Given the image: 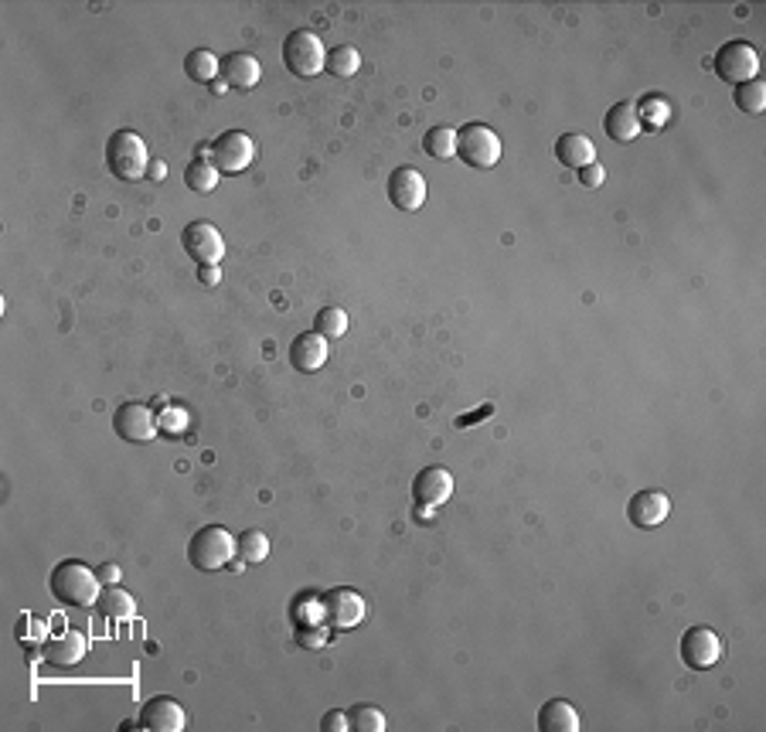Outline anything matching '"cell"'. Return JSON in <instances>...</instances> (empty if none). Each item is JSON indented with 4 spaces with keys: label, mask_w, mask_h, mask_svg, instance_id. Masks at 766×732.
I'll return each instance as SVG.
<instances>
[{
    "label": "cell",
    "mask_w": 766,
    "mask_h": 732,
    "mask_svg": "<svg viewBox=\"0 0 766 732\" xmlns=\"http://www.w3.org/2000/svg\"><path fill=\"white\" fill-rule=\"evenodd\" d=\"M225 89H229V86H225L222 79H215V82H212V92H215V96H225Z\"/></svg>",
    "instance_id": "cell-40"
},
{
    "label": "cell",
    "mask_w": 766,
    "mask_h": 732,
    "mask_svg": "<svg viewBox=\"0 0 766 732\" xmlns=\"http://www.w3.org/2000/svg\"><path fill=\"white\" fill-rule=\"evenodd\" d=\"M96 576H99V583H103V586H120L123 569L116 566V562H103V566L96 569Z\"/></svg>",
    "instance_id": "cell-37"
},
{
    "label": "cell",
    "mask_w": 766,
    "mask_h": 732,
    "mask_svg": "<svg viewBox=\"0 0 766 732\" xmlns=\"http://www.w3.org/2000/svg\"><path fill=\"white\" fill-rule=\"evenodd\" d=\"M188 726V712L171 695H154L140 705V729L150 732H181Z\"/></svg>",
    "instance_id": "cell-14"
},
{
    "label": "cell",
    "mask_w": 766,
    "mask_h": 732,
    "mask_svg": "<svg viewBox=\"0 0 766 732\" xmlns=\"http://www.w3.org/2000/svg\"><path fill=\"white\" fill-rule=\"evenodd\" d=\"M555 161L569 171H583L586 164H596V147L586 133H562L555 140Z\"/></svg>",
    "instance_id": "cell-20"
},
{
    "label": "cell",
    "mask_w": 766,
    "mask_h": 732,
    "mask_svg": "<svg viewBox=\"0 0 766 732\" xmlns=\"http://www.w3.org/2000/svg\"><path fill=\"white\" fill-rule=\"evenodd\" d=\"M351 719V729L358 732H385V712L378 709V705H355V709L348 712Z\"/></svg>",
    "instance_id": "cell-32"
},
{
    "label": "cell",
    "mask_w": 766,
    "mask_h": 732,
    "mask_svg": "<svg viewBox=\"0 0 766 732\" xmlns=\"http://www.w3.org/2000/svg\"><path fill=\"white\" fill-rule=\"evenodd\" d=\"M218 181H222V174H218V167L212 161H191L184 167V184H188L195 195H212Z\"/></svg>",
    "instance_id": "cell-25"
},
{
    "label": "cell",
    "mask_w": 766,
    "mask_h": 732,
    "mask_svg": "<svg viewBox=\"0 0 766 732\" xmlns=\"http://www.w3.org/2000/svg\"><path fill=\"white\" fill-rule=\"evenodd\" d=\"M212 147V161L218 167V174H239L256 161V140L242 130H225L208 143Z\"/></svg>",
    "instance_id": "cell-7"
},
{
    "label": "cell",
    "mask_w": 766,
    "mask_h": 732,
    "mask_svg": "<svg viewBox=\"0 0 766 732\" xmlns=\"http://www.w3.org/2000/svg\"><path fill=\"white\" fill-rule=\"evenodd\" d=\"M14 641H18L21 647H41L48 641V624L41 617L21 613L18 624H14Z\"/></svg>",
    "instance_id": "cell-29"
},
{
    "label": "cell",
    "mask_w": 766,
    "mask_h": 732,
    "mask_svg": "<svg viewBox=\"0 0 766 732\" xmlns=\"http://www.w3.org/2000/svg\"><path fill=\"white\" fill-rule=\"evenodd\" d=\"M671 515V498L664 491H637L627 504V521L641 532L664 525Z\"/></svg>",
    "instance_id": "cell-15"
},
{
    "label": "cell",
    "mask_w": 766,
    "mask_h": 732,
    "mask_svg": "<svg viewBox=\"0 0 766 732\" xmlns=\"http://www.w3.org/2000/svg\"><path fill=\"white\" fill-rule=\"evenodd\" d=\"M113 429L126 443H150L157 436V419L143 402H123L113 412Z\"/></svg>",
    "instance_id": "cell-12"
},
{
    "label": "cell",
    "mask_w": 766,
    "mask_h": 732,
    "mask_svg": "<svg viewBox=\"0 0 766 732\" xmlns=\"http://www.w3.org/2000/svg\"><path fill=\"white\" fill-rule=\"evenodd\" d=\"M712 69L729 86H743V82L760 75V55H756V48L749 41L732 38L726 45H719V52L712 58Z\"/></svg>",
    "instance_id": "cell-6"
},
{
    "label": "cell",
    "mask_w": 766,
    "mask_h": 732,
    "mask_svg": "<svg viewBox=\"0 0 766 732\" xmlns=\"http://www.w3.org/2000/svg\"><path fill=\"white\" fill-rule=\"evenodd\" d=\"M385 191H389V201L399 212H419L426 201V178L416 167H395Z\"/></svg>",
    "instance_id": "cell-13"
},
{
    "label": "cell",
    "mask_w": 766,
    "mask_h": 732,
    "mask_svg": "<svg viewBox=\"0 0 766 732\" xmlns=\"http://www.w3.org/2000/svg\"><path fill=\"white\" fill-rule=\"evenodd\" d=\"M235 559V538L222 525H205L191 535L188 562L201 572H218Z\"/></svg>",
    "instance_id": "cell-4"
},
{
    "label": "cell",
    "mask_w": 766,
    "mask_h": 732,
    "mask_svg": "<svg viewBox=\"0 0 766 732\" xmlns=\"http://www.w3.org/2000/svg\"><path fill=\"white\" fill-rule=\"evenodd\" d=\"M457 157L467 167L487 171L501 161V137L487 123H467L457 130Z\"/></svg>",
    "instance_id": "cell-5"
},
{
    "label": "cell",
    "mask_w": 766,
    "mask_h": 732,
    "mask_svg": "<svg viewBox=\"0 0 766 732\" xmlns=\"http://www.w3.org/2000/svg\"><path fill=\"white\" fill-rule=\"evenodd\" d=\"M181 246L195 259L198 266H222L225 259V239L212 222H191L181 232Z\"/></svg>",
    "instance_id": "cell-8"
},
{
    "label": "cell",
    "mask_w": 766,
    "mask_h": 732,
    "mask_svg": "<svg viewBox=\"0 0 766 732\" xmlns=\"http://www.w3.org/2000/svg\"><path fill=\"white\" fill-rule=\"evenodd\" d=\"M293 620H297V627L324 624V603L317 600L314 593L297 596V600H293Z\"/></svg>",
    "instance_id": "cell-33"
},
{
    "label": "cell",
    "mask_w": 766,
    "mask_h": 732,
    "mask_svg": "<svg viewBox=\"0 0 766 732\" xmlns=\"http://www.w3.org/2000/svg\"><path fill=\"white\" fill-rule=\"evenodd\" d=\"M348 729H351L348 712H341V709L324 712V719H321V732H348Z\"/></svg>",
    "instance_id": "cell-35"
},
{
    "label": "cell",
    "mask_w": 766,
    "mask_h": 732,
    "mask_svg": "<svg viewBox=\"0 0 766 732\" xmlns=\"http://www.w3.org/2000/svg\"><path fill=\"white\" fill-rule=\"evenodd\" d=\"M48 593H52L62 607L86 610V607H96L99 593H103V583H99L96 569H89L86 562L65 559V562H58L52 569V576H48Z\"/></svg>",
    "instance_id": "cell-1"
},
{
    "label": "cell",
    "mask_w": 766,
    "mask_h": 732,
    "mask_svg": "<svg viewBox=\"0 0 766 732\" xmlns=\"http://www.w3.org/2000/svg\"><path fill=\"white\" fill-rule=\"evenodd\" d=\"M218 75H222V82L229 89H239L246 92L256 86L259 79H263V69H259V58L249 55V52H229L222 58V69H218Z\"/></svg>",
    "instance_id": "cell-18"
},
{
    "label": "cell",
    "mask_w": 766,
    "mask_h": 732,
    "mask_svg": "<svg viewBox=\"0 0 766 732\" xmlns=\"http://www.w3.org/2000/svg\"><path fill=\"white\" fill-rule=\"evenodd\" d=\"M283 65L297 79H314L327 69V48L324 41L307 28L290 31L283 41Z\"/></svg>",
    "instance_id": "cell-3"
},
{
    "label": "cell",
    "mask_w": 766,
    "mask_h": 732,
    "mask_svg": "<svg viewBox=\"0 0 766 732\" xmlns=\"http://www.w3.org/2000/svg\"><path fill=\"white\" fill-rule=\"evenodd\" d=\"M538 732H579V712L576 705L566 702V698H549V702L538 709V719H535Z\"/></svg>",
    "instance_id": "cell-21"
},
{
    "label": "cell",
    "mask_w": 766,
    "mask_h": 732,
    "mask_svg": "<svg viewBox=\"0 0 766 732\" xmlns=\"http://www.w3.org/2000/svg\"><path fill=\"white\" fill-rule=\"evenodd\" d=\"M361 69V55H358V48H351V45H334L331 52H327V69L324 72H331V75H338V79H351Z\"/></svg>",
    "instance_id": "cell-28"
},
{
    "label": "cell",
    "mask_w": 766,
    "mask_h": 732,
    "mask_svg": "<svg viewBox=\"0 0 766 732\" xmlns=\"http://www.w3.org/2000/svg\"><path fill=\"white\" fill-rule=\"evenodd\" d=\"M453 494V474L440 464L423 467L416 477H412V501L419 504L423 511H436L450 501Z\"/></svg>",
    "instance_id": "cell-11"
},
{
    "label": "cell",
    "mask_w": 766,
    "mask_h": 732,
    "mask_svg": "<svg viewBox=\"0 0 766 732\" xmlns=\"http://www.w3.org/2000/svg\"><path fill=\"white\" fill-rule=\"evenodd\" d=\"M327 355H331V341L321 338L317 331H307L300 334L297 341L290 344V365L297 368V372H321Z\"/></svg>",
    "instance_id": "cell-17"
},
{
    "label": "cell",
    "mask_w": 766,
    "mask_h": 732,
    "mask_svg": "<svg viewBox=\"0 0 766 732\" xmlns=\"http://www.w3.org/2000/svg\"><path fill=\"white\" fill-rule=\"evenodd\" d=\"M314 331L327 341H338L348 334V314L341 307H324L321 314L314 317Z\"/></svg>",
    "instance_id": "cell-30"
},
{
    "label": "cell",
    "mask_w": 766,
    "mask_h": 732,
    "mask_svg": "<svg viewBox=\"0 0 766 732\" xmlns=\"http://www.w3.org/2000/svg\"><path fill=\"white\" fill-rule=\"evenodd\" d=\"M297 641L303 647H324L327 644V627L324 624H310L297 630Z\"/></svg>",
    "instance_id": "cell-34"
},
{
    "label": "cell",
    "mask_w": 766,
    "mask_h": 732,
    "mask_svg": "<svg viewBox=\"0 0 766 732\" xmlns=\"http://www.w3.org/2000/svg\"><path fill=\"white\" fill-rule=\"evenodd\" d=\"M603 130L613 143H630L641 137V116L634 103H613L603 116Z\"/></svg>",
    "instance_id": "cell-19"
},
{
    "label": "cell",
    "mask_w": 766,
    "mask_h": 732,
    "mask_svg": "<svg viewBox=\"0 0 766 732\" xmlns=\"http://www.w3.org/2000/svg\"><path fill=\"white\" fill-rule=\"evenodd\" d=\"M235 555H239L242 562H266L269 555V538L266 532H259V528H249V532H242L239 538H235Z\"/></svg>",
    "instance_id": "cell-26"
},
{
    "label": "cell",
    "mask_w": 766,
    "mask_h": 732,
    "mask_svg": "<svg viewBox=\"0 0 766 732\" xmlns=\"http://www.w3.org/2000/svg\"><path fill=\"white\" fill-rule=\"evenodd\" d=\"M678 654H681V661H685V668L709 671L712 664H719V658H722V641L712 627H688L685 634H681Z\"/></svg>",
    "instance_id": "cell-9"
},
{
    "label": "cell",
    "mask_w": 766,
    "mask_h": 732,
    "mask_svg": "<svg viewBox=\"0 0 766 732\" xmlns=\"http://www.w3.org/2000/svg\"><path fill=\"white\" fill-rule=\"evenodd\" d=\"M86 651H89V641L79 630H62V634L48 637V641L41 644V658H45V664H52V668H72V664L86 658Z\"/></svg>",
    "instance_id": "cell-16"
},
{
    "label": "cell",
    "mask_w": 766,
    "mask_h": 732,
    "mask_svg": "<svg viewBox=\"0 0 766 732\" xmlns=\"http://www.w3.org/2000/svg\"><path fill=\"white\" fill-rule=\"evenodd\" d=\"M576 174H579V184H586V188H600V184L606 181L603 164H586L583 171H576Z\"/></svg>",
    "instance_id": "cell-36"
},
{
    "label": "cell",
    "mask_w": 766,
    "mask_h": 732,
    "mask_svg": "<svg viewBox=\"0 0 766 732\" xmlns=\"http://www.w3.org/2000/svg\"><path fill=\"white\" fill-rule=\"evenodd\" d=\"M668 103L658 96V92H647V96L641 99V106H637V116H641V130H661L664 123H668Z\"/></svg>",
    "instance_id": "cell-31"
},
{
    "label": "cell",
    "mask_w": 766,
    "mask_h": 732,
    "mask_svg": "<svg viewBox=\"0 0 766 732\" xmlns=\"http://www.w3.org/2000/svg\"><path fill=\"white\" fill-rule=\"evenodd\" d=\"M218 69H222V62H218L215 52H208V48H195V52H188V58H184V75H188L191 82H198V86H212L218 79Z\"/></svg>",
    "instance_id": "cell-23"
},
{
    "label": "cell",
    "mask_w": 766,
    "mask_h": 732,
    "mask_svg": "<svg viewBox=\"0 0 766 732\" xmlns=\"http://www.w3.org/2000/svg\"><path fill=\"white\" fill-rule=\"evenodd\" d=\"M198 283L201 286H218L222 283V269L218 266H198Z\"/></svg>",
    "instance_id": "cell-38"
},
{
    "label": "cell",
    "mask_w": 766,
    "mask_h": 732,
    "mask_svg": "<svg viewBox=\"0 0 766 732\" xmlns=\"http://www.w3.org/2000/svg\"><path fill=\"white\" fill-rule=\"evenodd\" d=\"M423 154L433 157V161L457 157V130H450V126H429L423 137Z\"/></svg>",
    "instance_id": "cell-24"
},
{
    "label": "cell",
    "mask_w": 766,
    "mask_h": 732,
    "mask_svg": "<svg viewBox=\"0 0 766 732\" xmlns=\"http://www.w3.org/2000/svg\"><path fill=\"white\" fill-rule=\"evenodd\" d=\"M106 167L113 178L120 181H140L150 171V150L143 143L140 133L133 130H116L106 140Z\"/></svg>",
    "instance_id": "cell-2"
},
{
    "label": "cell",
    "mask_w": 766,
    "mask_h": 732,
    "mask_svg": "<svg viewBox=\"0 0 766 732\" xmlns=\"http://www.w3.org/2000/svg\"><path fill=\"white\" fill-rule=\"evenodd\" d=\"M736 106L743 109V113H749V116H760L763 109H766V82L756 75V79H749V82H743V86H736Z\"/></svg>",
    "instance_id": "cell-27"
},
{
    "label": "cell",
    "mask_w": 766,
    "mask_h": 732,
    "mask_svg": "<svg viewBox=\"0 0 766 732\" xmlns=\"http://www.w3.org/2000/svg\"><path fill=\"white\" fill-rule=\"evenodd\" d=\"M147 174H150V178H154V181H161V174H164V164H157V161H154V164H150V171H147Z\"/></svg>",
    "instance_id": "cell-39"
},
{
    "label": "cell",
    "mask_w": 766,
    "mask_h": 732,
    "mask_svg": "<svg viewBox=\"0 0 766 732\" xmlns=\"http://www.w3.org/2000/svg\"><path fill=\"white\" fill-rule=\"evenodd\" d=\"M324 603V624L334 627V630H351L365 620V600L348 590V586H334L321 596Z\"/></svg>",
    "instance_id": "cell-10"
},
{
    "label": "cell",
    "mask_w": 766,
    "mask_h": 732,
    "mask_svg": "<svg viewBox=\"0 0 766 732\" xmlns=\"http://www.w3.org/2000/svg\"><path fill=\"white\" fill-rule=\"evenodd\" d=\"M96 613L106 620H130L137 613V600L126 590H120V586H103V593L96 600Z\"/></svg>",
    "instance_id": "cell-22"
}]
</instances>
